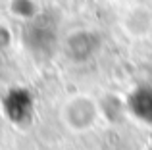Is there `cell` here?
I'll return each mask as SVG.
<instances>
[{
    "mask_svg": "<svg viewBox=\"0 0 152 150\" xmlns=\"http://www.w3.org/2000/svg\"><path fill=\"white\" fill-rule=\"evenodd\" d=\"M150 150H152V143H150Z\"/></svg>",
    "mask_w": 152,
    "mask_h": 150,
    "instance_id": "3957f363",
    "label": "cell"
},
{
    "mask_svg": "<svg viewBox=\"0 0 152 150\" xmlns=\"http://www.w3.org/2000/svg\"><path fill=\"white\" fill-rule=\"evenodd\" d=\"M129 108L141 121L152 125V89H137L129 98Z\"/></svg>",
    "mask_w": 152,
    "mask_h": 150,
    "instance_id": "7a4b0ae2",
    "label": "cell"
},
{
    "mask_svg": "<svg viewBox=\"0 0 152 150\" xmlns=\"http://www.w3.org/2000/svg\"><path fill=\"white\" fill-rule=\"evenodd\" d=\"M31 108H33V100H31L29 92L25 90H12L10 94L4 100V110L10 116L12 121H25L31 114Z\"/></svg>",
    "mask_w": 152,
    "mask_h": 150,
    "instance_id": "6da1fadb",
    "label": "cell"
}]
</instances>
